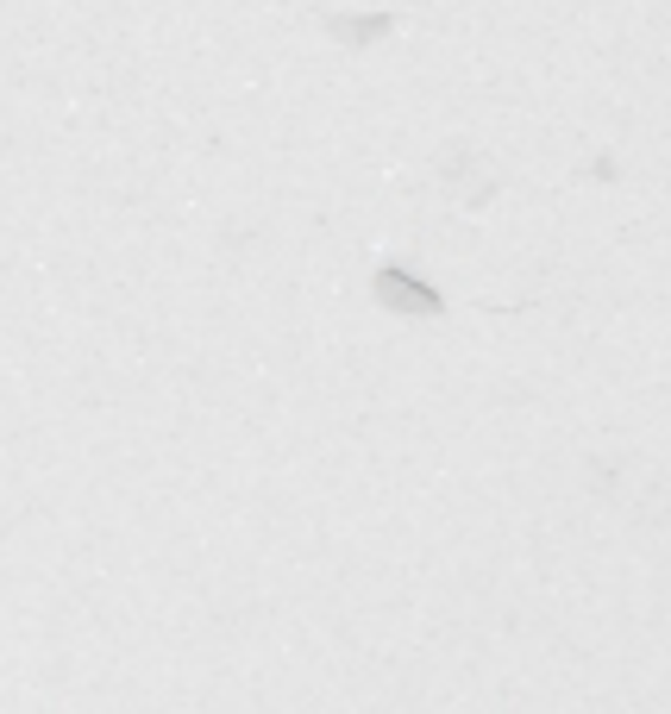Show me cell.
Wrapping results in <instances>:
<instances>
[{
	"mask_svg": "<svg viewBox=\"0 0 671 714\" xmlns=\"http://www.w3.org/2000/svg\"><path fill=\"white\" fill-rule=\"evenodd\" d=\"M377 295H383L389 307H408V314H439V295L427 289V282H408L402 270H383V276H377Z\"/></svg>",
	"mask_w": 671,
	"mask_h": 714,
	"instance_id": "obj_1",
	"label": "cell"
},
{
	"mask_svg": "<svg viewBox=\"0 0 671 714\" xmlns=\"http://www.w3.org/2000/svg\"><path fill=\"white\" fill-rule=\"evenodd\" d=\"M339 38H383L389 32V19H358V26H333Z\"/></svg>",
	"mask_w": 671,
	"mask_h": 714,
	"instance_id": "obj_2",
	"label": "cell"
}]
</instances>
